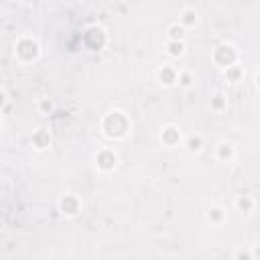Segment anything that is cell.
I'll use <instances>...</instances> for the list:
<instances>
[{"instance_id":"1","label":"cell","mask_w":260,"mask_h":260,"mask_svg":"<svg viewBox=\"0 0 260 260\" xmlns=\"http://www.w3.org/2000/svg\"><path fill=\"white\" fill-rule=\"evenodd\" d=\"M104 120H106V122H112V126H110V124H102L104 134H106L108 138H124V136L128 134L130 122H128V118L124 116V112L114 110V112H110Z\"/></svg>"},{"instance_id":"2","label":"cell","mask_w":260,"mask_h":260,"mask_svg":"<svg viewBox=\"0 0 260 260\" xmlns=\"http://www.w3.org/2000/svg\"><path fill=\"white\" fill-rule=\"evenodd\" d=\"M14 55L22 61V63H28V61H35L37 55H39V45L28 39V37H22L16 45H14Z\"/></svg>"},{"instance_id":"3","label":"cell","mask_w":260,"mask_h":260,"mask_svg":"<svg viewBox=\"0 0 260 260\" xmlns=\"http://www.w3.org/2000/svg\"><path fill=\"white\" fill-rule=\"evenodd\" d=\"M95 160H98V167L102 169V171H112L114 167H116V160H118V156H116V152L114 150H102L98 156H95Z\"/></svg>"},{"instance_id":"4","label":"cell","mask_w":260,"mask_h":260,"mask_svg":"<svg viewBox=\"0 0 260 260\" xmlns=\"http://www.w3.org/2000/svg\"><path fill=\"white\" fill-rule=\"evenodd\" d=\"M79 207H81V203H79V199H77L75 195H65V197L61 199V209H63V213H67V215H75V213L79 211Z\"/></svg>"},{"instance_id":"5","label":"cell","mask_w":260,"mask_h":260,"mask_svg":"<svg viewBox=\"0 0 260 260\" xmlns=\"http://www.w3.org/2000/svg\"><path fill=\"white\" fill-rule=\"evenodd\" d=\"M160 140H162L167 146H175V144L181 140V134H179V130H177L175 126H167V128L162 130V134H160Z\"/></svg>"},{"instance_id":"6","label":"cell","mask_w":260,"mask_h":260,"mask_svg":"<svg viewBox=\"0 0 260 260\" xmlns=\"http://www.w3.org/2000/svg\"><path fill=\"white\" fill-rule=\"evenodd\" d=\"M158 81H160V83H165V85H173V83L177 81V71H175V69H171V67L160 69V71H158Z\"/></svg>"},{"instance_id":"7","label":"cell","mask_w":260,"mask_h":260,"mask_svg":"<svg viewBox=\"0 0 260 260\" xmlns=\"http://www.w3.org/2000/svg\"><path fill=\"white\" fill-rule=\"evenodd\" d=\"M32 142H35V146H37L39 150H45V148L51 144V136H49L47 132H37V134L32 136Z\"/></svg>"},{"instance_id":"8","label":"cell","mask_w":260,"mask_h":260,"mask_svg":"<svg viewBox=\"0 0 260 260\" xmlns=\"http://www.w3.org/2000/svg\"><path fill=\"white\" fill-rule=\"evenodd\" d=\"M169 53H171L173 57L183 55V43H181V41H169Z\"/></svg>"},{"instance_id":"9","label":"cell","mask_w":260,"mask_h":260,"mask_svg":"<svg viewBox=\"0 0 260 260\" xmlns=\"http://www.w3.org/2000/svg\"><path fill=\"white\" fill-rule=\"evenodd\" d=\"M187 148H189L191 152L201 150V136H189V140H187Z\"/></svg>"},{"instance_id":"10","label":"cell","mask_w":260,"mask_h":260,"mask_svg":"<svg viewBox=\"0 0 260 260\" xmlns=\"http://www.w3.org/2000/svg\"><path fill=\"white\" fill-rule=\"evenodd\" d=\"M181 22H183V24H195V22H197V14H195L193 10H185L183 16H181Z\"/></svg>"},{"instance_id":"11","label":"cell","mask_w":260,"mask_h":260,"mask_svg":"<svg viewBox=\"0 0 260 260\" xmlns=\"http://www.w3.org/2000/svg\"><path fill=\"white\" fill-rule=\"evenodd\" d=\"M6 104V93H4V89H0V108Z\"/></svg>"},{"instance_id":"12","label":"cell","mask_w":260,"mask_h":260,"mask_svg":"<svg viewBox=\"0 0 260 260\" xmlns=\"http://www.w3.org/2000/svg\"><path fill=\"white\" fill-rule=\"evenodd\" d=\"M0 128H2V120H0Z\"/></svg>"}]
</instances>
